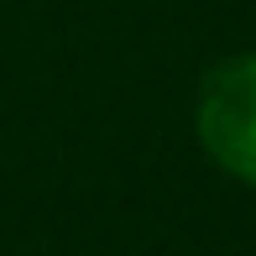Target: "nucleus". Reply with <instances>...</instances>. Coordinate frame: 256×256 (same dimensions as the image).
<instances>
[{"mask_svg": "<svg viewBox=\"0 0 256 256\" xmlns=\"http://www.w3.org/2000/svg\"><path fill=\"white\" fill-rule=\"evenodd\" d=\"M194 131L220 172L256 188V52L209 68L194 104Z\"/></svg>", "mask_w": 256, "mask_h": 256, "instance_id": "1", "label": "nucleus"}]
</instances>
